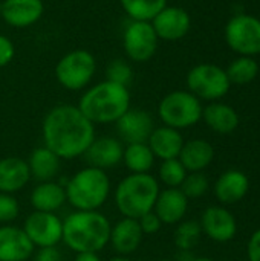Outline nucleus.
<instances>
[{"label": "nucleus", "instance_id": "nucleus-6", "mask_svg": "<svg viewBox=\"0 0 260 261\" xmlns=\"http://www.w3.org/2000/svg\"><path fill=\"white\" fill-rule=\"evenodd\" d=\"M202 106L199 98L187 90H175L167 93L158 107V115L164 125L181 130L198 124L202 118Z\"/></svg>", "mask_w": 260, "mask_h": 261}, {"label": "nucleus", "instance_id": "nucleus-2", "mask_svg": "<svg viewBox=\"0 0 260 261\" xmlns=\"http://www.w3.org/2000/svg\"><path fill=\"white\" fill-rule=\"evenodd\" d=\"M110 223L98 211H77L63 222V242L74 252H100L110 240Z\"/></svg>", "mask_w": 260, "mask_h": 261}, {"label": "nucleus", "instance_id": "nucleus-36", "mask_svg": "<svg viewBox=\"0 0 260 261\" xmlns=\"http://www.w3.org/2000/svg\"><path fill=\"white\" fill-rule=\"evenodd\" d=\"M14 55H15L14 43L8 37L0 34V67L9 64L12 61Z\"/></svg>", "mask_w": 260, "mask_h": 261}, {"label": "nucleus", "instance_id": "nucleus-31", "mask_svg": "<svg viewBox=\"0 0 260 261\" xmlns=\"http://www.w3.org/2000/svg\"><path fill=\"white\" fill-rule=\"evenodd\" d=\"M187 176V170L179 162V159H167L162 161L159 167V177L169 188H178L184 182Z\"/></svg>", "mask_w": 260, "mask_h": 261}, {"label": "nucleus", "instance_id": "nucleus-33", "mask_svg": "<svg viewBox=\"0 0 260 261\" xmlns=\"http://www.w3.org/2000/svg\"><path fill=\"white\" fill-rule=\"evenodd\" d=\"M106 76H107V81L127 87L133 78V72H132V67L124 60H115L107 66Z\"/></svg>", "mask_w": 260, "mask_h": 261}, {"label": "nucleus", "instance_id": "nucleus-19", "mask_svg": "<svg viewBox=\"0 0 260 261\" xmlns=\"http://www.w3.org/2000/svg\"><path fill=\"white\" fill-rule=\"evenodd\" d=\"M143 231L141 226L138 223L136 219H129L124 217L123 220H120L112 229H110V243L113 246V249L126 257L129 254H133L141 242H143Z\"/></svg>", "mask_w": 260, "mask_h": 261}, {"label": "nucleus", "instance_id": "nucleus-16", "mask_svg": "<svg viewBox=\"0 0 260 261\" xmlns=\"http://www.w3.org/2000/svg\"><path fill=\"white\" fill-rule=\"evenodd\" d=\"M44 11L41 0H3L0 15L14 28H28L37 23Z\"/></svg>", "mask_w": 260, "mask_h": 261}, {"label": "nucleus", "instance_id": "nucleus-25", "mask_svg": "<svg viewBox=\"0 0 260 261\" xmlns=\"http://www.w3.org/2000/svg\"><path fill=\"white\" fill-rule=\"evenodd\" d=\"M202 118L205 124L216 133L228 135L234 132L239 125V116L236 110L222 102H211L202 110Z\"/></svg>", "mask_w": 260, "mask_h": 261}, {"label": "nucleus", "instance_id": "nucleus-41", "mask_svg": "<svg viewBox=\"0 0 260 261\" xmlns=\"http://www.w3.org/2000/svg\"><path fill=\"white\" fill-rule=\"evenodd\" d=\"M190 261H213L211 258H205V257H202V258H192Z\"/></svg>", "mask_w": 260, "mask_h": 261}, {"label": "nucleus", "instance_id": "nucleus-43", "mask_svg": "<svg viewBox=\"0 0 260 261\" xmlns=\"http://www.w3.org/2000/svg\"><path fill=\"white\" fill-rule=\"evenodd\" d=\"M159 261H170V260H159Z\"/></svg>", "mask_w": 260, "mask_h": 261}, {"label": "nucleus", "instance_id": "nucleus-13", "mask_svg": "<svg viewBox=\"0 0 260 261\" xmlns=\"http://www.w3.org/2000/svg\"><path fill=\"white\" fill-rule=\"evenodd\" d=\"M152 116L139 109H129L118 121L116 132L121 141L129 144H147L153 132Z\"/></svg>", "mask_w": 260, "mask_h": 261}, {"label": "nucleus", "instance_id": "nucleus-11", "mask_svg": "<svg viewBox=\"0 0 260 261\" xmlns=\"http://www.w3.org/2000/svg\"><path fill=\"white\" fill-rule=\"evenodd\" d=\"M34 246H57L63 240V222L54 213L35 211L29 214L21 228Z\"/></svg>", "mask_w": 260, "mask_h": 261}, {"label": "nucleus", "instance_id": "nucleus-28", "mask_svg": "<svg viewBox=\"0 0 260 261\" xmlns=\"http://www.w3.org/2000/svg\"><path fill=\"white\" fill-rule=\"evenodd\" d=\"M225 72H227V76L231 84L245 86L256 80V76L259 73V64L254 60V57L239 55L228 64Z\"/></svg>", "mask_w": 260, "mask_h": 261}, {"label": "nucleus", "instance_id": "nucleus-42", "mask_svg": "<svg viewBox=\"0 0 260 261\" xmlns=\"http://www.w3.org/2000/svg\"><path fill=\"white\" fill-rule=\"evenodd\" d=\"M0 11H2V2H0Z\"/></svg>", "mask_w": 260, "mask_h": 261}, {"label": "nucleus", "instance_id": "nucleus-40", "mask_svg": "<svg viewBox=\"0 0 260 261\" xmlns=\"http://www.w3.org/2000/svg\"><path fill=\"white\" fill-rule=\"evenodd\" d=\"M109 261H132V260H130V258H126V257H123V255H121V257H115V258H110Z\"/></svg>", "mask_w": 260, "mask_h": 261}, {"label": "nucleus", "instance_id": "nucleus-9", "mask_svg": "<svg viewBox=\"0 0 260 261\" xmlns=\"http://www.w3.org/2000/svg\"><path fill=\"white\" fill-rule=\"evenodd\" d=\"M225 41L228 47L244 57L260 54V18L250 14L231 17L225 26Z\"/></svg>", "mask_w": 260, "mask_h": 261}, {"label": "nucleus", "instance_id": "nucleus-30", "mask_svg": "<svg viewBox=\"0 0 260 261\" xmlns=\"http://www.w3.org/2000/svg\"><path fill=\"white\" fill-rule=\"evenodd\" d=\"M201 232H202L201 223L193 220L184 222L175 231V245L181 251H190L198 245L201 239Z\"/></svg>", "mask_w": 260, "mask_h": 261}, {"label": "nucleus", "instance_id": "nucleus-17", "mask_svg": "<svg viewBox=\"0 0 260 261\" xmlns=\"http://www.w3.org/2000/svg\"><path fill=\"white\" fill-rule=\"evenodd\" d=\"M34 248L21 228L0 226V261H26Z\"/></svg>", "mask_w": 260, "mask_h": 261}, {"label": "nucleus", "instance_id": "nucleus-34", "mask_svg": "<svg viewBox=\"0 0 260 261\" xmlns=\"http://www.w3.org/2000/svg\"><path fill=\"white\" fill-rule=\"evenodd\" d=\"M20 211L18 202L11 196L0 193V223H9L17 219Z\"/></svg>", "mask_w": 260, "mask_h": 261}, {"label": "nucleus", "instance_id": "nucleus-5", "mask_svg": "<svg viewBox=\"0 0 260 261\" xmlns=\"http://www.w3.org/2000/svg\"><path fill=\"white\" fill-rule=\"evenodd\" d=\"M64 191L77 211H97L109 197L110 180L104 170L86 167L67 180Z\"/></svg>", "mask_w": 260, "mask_h": 261}, {"label": "nucleus", "instance_id": "nucleus-1", "mask_svg": "<svg viewBox=\"0 0 260 261\" xmlns=\"http://www.w3.org/2000/svg\"><path fill=\"white\" fill-rule=\"evenodd\" d=\"M93 125L78 107L70 104L57 106L43 119L44 147L60 159L83 156L95 139Z\"/></svg>", "mask_w": 260, "mask_h": 261}, {"label": "nucleus", "instance_id": "nucleus-29", "mask_svg": "<svg viewBox=\"0 0 260 261\" xmlns=\"http://www.w3.org/2000/svg\"><path fill=\"white\" fill-rule=\"evenodd\" d=\"M120 5L130 20L152 21V18L167 6V0H120Z\"/></svg>", "mask_w": 260, "mask_h": 261}, {"label": "nucleus", "instance_id": "nucleus-37", "mask_svg": "<svg viewBox=\"0 0 260 261\" xmlns=\"http://www.w3.org/2000/svg\"><path fill=\"white\" fill-rule=\"evenodd\" d=\"M247 254L250 261H260V229L251 236L247 246Z\"/></svg>", "mask_w": 260, "mask_h": 261}, {"label": "nucleus", "instance_id": "nucleus-22", "mask_svg": "<svg viewBox=\"0 0 260 261\" xmlns=\"http://www.w3.org/2000/svg\"><path fill=\"white\" fill-rule=\"evenodd\" d=\"M250 188V180L248 177L238 170H230L225 171L216 182L215 187V194L219 202L225 205H233L238 203L245 197Z\"/></svg>", "mask_w": 260, "mask_h": 261}, {"label": "nucleus", "instance_id": "nucleus-15", "mask_svg": "<svg viewBox=\"0 0 260 261\" xmlns=\"http://www.w3.org/2000/svg\"><path fill=\"white\" fill-rule=\"evenodd\" d=\"M201 228L207 234V237L219 243L233 240L238 232L234 217L221 206H210L204 211Z\"/></svg>", "mask_w": 260, "mask_h": 261}, {"label": "nucleus", "instance_id": "nucleus-4", "mask_svg": "<svg viewBox=\"0 0 260 261\" xmlns=\"http://www.w3.org/2000/svg\"><path fill=\"white\" fill-rule=\"evenodd\" d=\"M159 194L158 180L149 173L124 177L115 190V203L118 211L129 219H139L153 211Z\"/></svg>", "mask_w": 260, "mask_h": 261}, {"label": "nucleus", "instance_id": "nucleus-8", "mask_svg": "<svg viewBox=\"0 0 260 261\" xmlns=\"http://www.w3.org/2000/svg\"><path fill=\"white\" fill-rule=\"evenodd\" d=\"M95 70V57L84 49H77L60 58L55 66V76L64 89L81 90L90 83Z\"/></svg>", "mask_w": 260, "mask_h": 261}, {"label": "nucleus", "instance_id": "nucleus-7", "mask_svg": "<svg viewBox=\"0 0 260 261\" xmlns=\"http://www.w3.org/2000/svg\"><path fill=\"white\" fill-rule=\"evenodd\" d=\"M187 86L188 92L196 98L205 101H218L228 93L231 83L225 69L216 64L204 63L190 69L187 73Z\"/></svg>", "mask_w": 260, "mask_h": 261}, {"label": "nucleus", "instance_id": "nucleus-26", "mask_svg": "<svg viewBox=\"0 0 260 261\" xmlns=\"http://www.w3.org/2000/svg\"><path fill=\"white\" fill-rule=\"evenodd\" d=\"M31 177L37 182H51L60 171V158L46 147L35 148L28 161Z\"/></svg>", "mask_w": 260, "mask_h": 261}, {"label": "nucleus", "instance_id": "nucleus-12", "mask_svg": "<svg viewBox=\"0 0 260 261\" xmlns=\"http://www.w3.org/2000/svg\"><path fill=\"white\" fill-rule=\"evenodd\" d=\"M152 26L159 40L178 41L184 38L190 28L192 18L190 14L181 6H166L152 18Z\"/></svg>", "mask_w": 260, "mask_h": 261}, {"label": "nucleus", "instance_id": "nucleus-14", "mask_svg": "<svg viewBox=\"0 0 260 261\" xmlns=\"http://www.w3.org/2000/svg\"><path fill=\"white\" fill-rule=\"evenodd\" d=\"M123 154L124 148L121 141L110 136H101L92 141L83 156L87 162V167L107 170L116 167L123 161Z\"/></svg>", "mask_w": 260, "mask_h": 261}, {"label": "nucleus", "instance_id": "nucleus-38", "mask_svg": "<svg viewBox=\"0 0 260 261\" xmlns=\"http://www.w3.org/2000/svg\"><path fill=\"white\" fill-rule=\"evenodd\" d=\"M34 261H61V255L55 246L40 248V251L35 254Z\"/></svg>", "mask_w": 260, "mask_h": 261}, {"label": "nucleus", "instance_id": "nucleus-32", "mask_svg": "<svg viewBox=\"0 0 260 261\" xmlns=\"http://www.w3.org/2000/svg\"><path fill=\"white\" fill-rule=\"evenodd\" d=\"M184 196L187 199H196V197H201L207 193L208 190V179L201 173H192V174H187L184 182L181 184V188H179Z\"/></svg>", "mask_w": 260, "mask_h": 261}, {"label": "nucleus", "instance_id": "nucleus-20", "mask_svg": "<svg viewBox=\"0 0 260 261\" xmlns=\"http://www.w3.org/2000/svg\"><path fill=\"white\" fill-rule=\"evenodd\" d=\"M147 145L155 158L167 161V159H176L179 156L184 145V139L179 130L164 125V127L153 128L147 141Z\"/></svg>", "mask_w": 260, "mask_h": 261}, {"label": "nucleus", "instance_id": "nucleus-21", "mask_svg": "<svg viewBox=\"0 0 260 261\" xmlns=\"http://www.w3.org/2000/svg\"><path fill=\"white\" fill-rule=\"evenodd\" d=\"M31 179L28 162L20 158H5L0 161V193L12 194L26 187Z\"/></svg>", "mask_w": 260, "mask_h": 261}, {"label": "nucleus", "instance_id": "nucleus-3", "mask_svg": "<svg viewBox=\"0 0 260 261\" xmlns=\"http://www.w3.org/2000/svg\"><path fill=\"white\" fill-rule=\"evenodd\" d=\"M77 107L92 124L116 122L130 109V93L126 86L106 80L84 92Z\"/></svg>", "mask_w": 260, "mask_h": 261}, {"label": "nucleus", "instance_id": "nucleus-39", "mask_svg": "<svg viewBox=\"0 0 260 261\" xmlns=\"http://www.w3.org/2000/svg\"><path fill=\"white\" fill-rule=\"evenodd\" d=\"M75 261H101L98 257V252H80L77 254Z\"/></svg>", "mask_w": 260, "mask_h": 261}, {"label": "nucleus", "instance_id": "nucleus-10", "mask_svg": "<svg viewBox=\"0 0 260 261\" xmlns=\"http://www.w3.org/2000/svg\"><path fill=\"white\" fill-rule=\"evenodd\" d=\"M158 41L159 38L150 21L132 20L123 34L126 55L136 63L149 61L158 49Z\"/></svg>", "mask_w": 260, "mask_h": 261}, {"label": "nucleus", "instance_id": "nucleus-23", "mask_svg": "<svg viewBox=\"0 0 260 261\" xmlns=\"http://www.w3.org/2000/svg\"><path fill=\"white\" fill-rule=\"evenodd\" d=\"M215 158L213 145L204 139H192L184 142L182 150L178 156L179 162L184 165L187 171L198 173L207 168Z\"/></svg>", "mask_w": 260, "mask_h": 261}, {"label": "nucleus", "instance_id": "nucleus-27", "mask_svg": "<svg viewBox=\"0 0 260 261\" xmlns=\"http://www.w3.org/2000/svg\"><path fill=\"white\" fill-rule=\"evenodd\" d=\"M123 159L126 167L135 174L149 173L155 162V156L147 144H129L124 148Z\"/></svg>", "mask_w": 260, "mask_h": 261}, {"label": "nucleus", "instance_id": "nucleus-18", "mask_svg": "<svg viewBox=\"0 0 260 261\" xmlns=\"http://www.w3.org/2000/svg\"><path fill=\"white\" fill-rule=\"evenodd\" d=\"M188 208V199L179 188H167L159 191L155 202V214L166 225H175L182 220Z\"/></svg>", "mask_w": 260, "mask_h": 261}, {"label": "nucleus", "instance_id": "nucleus-24", "mask_svg": "<svg viewBox=\"0 0 260 261\" xmlns=\"http://www.w3.org/2000/svg\"><path fill=\"white\" fill-rule=\"evenodd\" d=\"M66 202V191L64 188L51 180V182H40L31 193V205L35 211L41 213H54L63 206Z\"/></svg>", "mask_w": 260, "mask_h": 261}, {"label": "nucleus", "instance_id": "nucleus-35", "mask_svg": "<svg viewBox=\"0 0 260 261\" xmlns=\"http://www.w3.org/2000/svg\"><path fill=\"white\" fill-rule=\"evenodd\" d=\"M138 223H139V226H141L143 234H149V236H150V234H156V232L161 229V226H162V222H161L159 217L155 214V211H150V213L141 216V217L138 219Z\"/></svg>", "mask_w": 260, "mask_h": 261}]
</instances>
